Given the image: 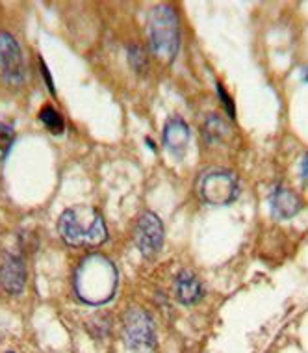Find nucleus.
Wrapping results in <instances>:
<instances>
[{
	"mask_svg": "<svg viewBox=\"0 0 308 353\" xmlns=\"http://www.w3.org/2000/svg\"><path fill=\"white\" fill-rule=\"evenodd\" d=\"M176 299L184 305H194L203 296V285L192 272H181L175 283Z\"/></svg>",
	"mask_w": 308,
	"mask_h": 353,
	"instance_id": "obj_11",
	"label": "nucleus"
},
{
	"mask_svg": "<svg viewBox=\"0 0 308 353\" xmlns=\"http://www.w3.org/2000/svg\"><path fill=\"white\" fill-rule=\"evenodd\" d=\"M134 244L147 259H151L160 251L163 244V225L156 214H141L134 229Z\"/></svg>",
	"mask_w": 308,
	"mask_h": 353,
	"instance_id": "obj_7",
	"label": "nucleus"
},
{
	"mask_svg": "<svg viewBox=\"0 0 308 353\" xmlns=\"http://www.w3.org/2000/svg\"><path fill=\"white\" fill-rule=\"evenodd\" d=\"M117 274L114 264L104 256H91L79 268L76 290L84 301L91 305L104 303L114 296Z\"/></svg>",
	"mask_w": 308,
	"mask_h": 353,
	"instance_id": "obj_2",
	"label": "nucleus"
},
{
	"mask_svg": "<svg viewBox=\"0 0 308 353\" xmlns=\"http://www.w3.org/2000/svg\"><path fill=\"white\" fill-rule=\"evenodd\" d=\"M269 205H271L273 218L277 219L294 218V216L302 208L301 197H299L294 190L286 188V186H280V184L271 192Z\"/></svg>",
	"mask_w": 308,
	"mask_h": 353,
	"instance_id": "obj_9",
	"label": "nucleus"
},
{
	"mask_svg": "<svg viewBox=\"0 0 308 353\" xmlns=\"http://www.w3.org/2000/svg\"><path fill=\"white\" fill-rule=\"evenodd\" d=\"M197 192L201 199L208 205L223 207L230 205L240 195V184L238 179L232 175V171L212 168L206 170L197 181Z\"/></svg>",
	"mask_w": 308,
	"mask_h": 353,
	"instance_id": "obj_4",
	"label": "nucleus"
},
{
	"mask_svg": "<svg viewBox=\"0 0 308 353\" xmlns=\"http://www.w3.org/2000/svg\"><path fill=\"white\" fill-rule=\"evenodd\" d=\"M147 36H149V47L151 52L158 60L171 61L175 58L181 41V30H178V17L175 10L165 4H160L149 15V26H147Z\"/></svg>",
	"mask_w": 308,
	"mask_h": 353,
	"instance_id": "obj_3",
	"label": "nucleus"
},
{
	"mask_svg": "<svg viewBox=\"0 0 308 353\" xmlns=\"http://www.w3.org/2000/svg\"><path fill=\"white\" fill-rule=\"evenodd\" d=\"M39 119H41V123L45 125V127L49 128L50 132H54V134H60V132H63V119H61V116L56 112L52 106H43L41 108V114H39Z\"/></svg>",
	"mask_w": 308,
	"mask_h": 353,
	"instance_id": "obj_12",
	"label": "nucleus"
},
{
	"mask_svg": "<svg viewBox=\"0 0 308 353\" xmlns=\"http://www.w3.org/2000/svg\"><path fill=\"white\" fill-rule=\"evenodd\" d=\"M13 140H15L13 128L6 123H0V162L8 157V152L13 145Z\"/></svg>",
	"mask_w": 308,
	"mask_h": 353,
	"instance_id": "obj_13",
	"label": "nucleus"
},
{
	"mask_svg": "<svg viewBox=\"0 0 308 353\" xmlns=\"http://www.w3.org/2000/svg\"><path fill=\"white\" fill-rule=\"evenodd\" d=\"M307 80H308V71H307Z\"/></svg>",
	"mask_w": 308,
	"mask_h": 353,
	"instance_id": "obj_16",
	"label": "nucleus"
},
{
	"mask_svg": "<svg viewBox=\"0 0 308 353\" xmlns=\"http://www.w3.org/2000/svg\"><path fill=\"white\" fill-rule=\"evenodd\" d=\"M6 353H13V352H6Z\"/></svg>",
	"mask_w": 308,
	"mask_h": 353,
	"instance_id": "obj_17",
	"label": "nucleus"
},
{
	"mask_svg": "<svg viewBox=\"0 0 308 353\" xmlns=\"http://www.w3.org/2000/svg\"><path fill=\"white\" fill-rule=\"evenodd\" d=\"M58 231L71 248H97L108 238L103 214L88 205L67 208L60 216Z\"/></svg>",
	"mask_w": 308,
	"mask_h": 353,
	"instance_id": "obj_1",
	"label": "nucleus"
},
{
	"mask_svg": "<svg viewBox=\"0 0 308 353\" xmlns=\"http://www.w3.org/2000/svg\"><path fill=\"white\" fill-rule=\"evenodd\" d=\"M218 92H219V95L223 97V104L227 106V110H230V116H234V114H232V112H234V108H232V101H230L229 95L223 92V88H221V85H218Z\"/></svg>",
	"mask_w": 308,
	"mask_h": 353,
	"instance_id": "obj_15",
	"label": "nucleus"
},
{
	"mask_svg": "<svg viewBox=\"0 0 308 353\" xmlns=\"http://www.w3.org/2000/svg\"><path fill=\"white\" fill-rule=\"evenodd\" d=\"M0 79L10 85H21L25 80L23 50L8 32H0Z\"/></svg>",
	"mask_w": 308,
	"mask_h": 353,
	"instance_id": "obj_6",
	"label": "nucleus"
},
{
	"mask_svg": "<svg viewBox=\"0 0 308 353\" xmlns=\"http://www.w3.org/2000/svg\"><path fill=\"white\" fill-rule=\"evenodd\" d=\"M187 141H189V128L186 121L181 117H171L163 128V145L175 157H182L186 152Z\"/></svg>",
	"mask_w": 308,
	"mask_h": 353,
	"instance_id": "obj_10",
	"label": "nucleus"
},
{
	"mask_svg": "<svg viewBox=\"0 0 308 353\" xmlns=\"http://www.w3.org/2000/svg\"><path fill=\"white\" fill-rule=\"evenodd\" d=\"M299 175H301V181L308 186V154H305L301 159V165H299Z\"/></svg>",
	"mask_w": 308,
	"mask_h": 353,
	"instance_id": "obj_14",
	"label": "nucleus"
},
{
	"mask_svg": "<svg viewBox=\"0 0 308 353\" xmlns=\"http://www.w3.org/2000/svg\"><path fill=\"white\" fill-rule=\"evenodd\" d=\"M26 272L21 259L6 255L0 261V286L8 294H21L25 288Z\"/></svg>",
	"mask_w": 308,
	"mask_h": 353,
	"instance_id": "obj_8",
	"label": "nucleus"
},
{
	"mask_svg": "<svg viewBox=\"0 0 308 353\" xmlns=\"http://www.w3.org/2000/svg\"><path fill=\"white\" fill-rule=\"evenodd\" d=\"M123 341L130 350H136V352H149L154 346V327L145 311L132 309L125 314Z\"/></svg>",
	"mask_w": 308,
	"mask_h": 353,
	"instance_id": "obj_5",
	"label": "nucleus"
}]
</instances>
